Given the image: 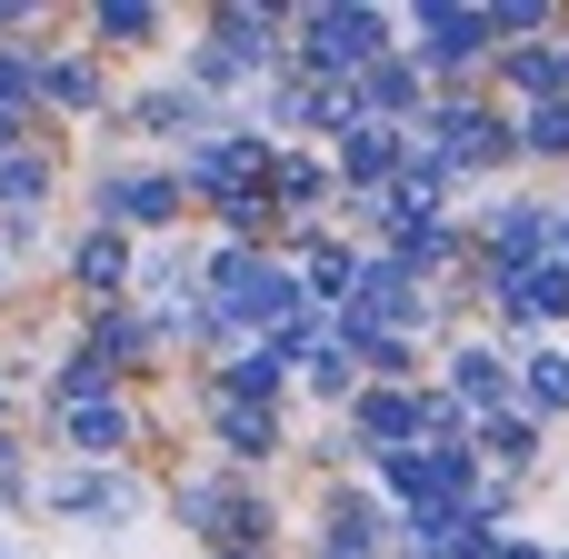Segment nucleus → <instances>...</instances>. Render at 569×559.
<instances>
[{
	"label": "nucleus",
	"mask_w": 569,
	"mask_h": 559,
	"mask_svg": "<svg viewBox=\"0 0 569 559\" xmlns=\"http://www.w3.org/2000/svg\"><path fill=\"white\" fill-rule=\"evenodd\" d=\"M120 120H130L140 140H210V130H220V120H210V100H200V90H180V80L140 90V100H130Z\"/></svg>",
	"instance_id": "obj_13"
},
{
	"label": "nucleus",
	"mask_w": 569,
	"mask_h": 559,
	"mask_svg": "<svg viewBox=\"0 0 569 559\" xmlns=\"http://www.w3.org/2000/svg\"><path fill=\"white\" fill-rule=\"evenodd\" d=\"M290 350L280 340H250V350H230L220 370H210V400H240V410H280V390H290Z\"/></svg>",
	"instance_id": "obj_10"
},
{
	"label": "nucleus",
	"mask_w": 569,
	"mask_h": 559,
	"mask_svg": "<svg viewBox=\"0 0 569 559\" xmlns=\"http://www.w3.org/2000/svg\"><path fill=\"white\" fill-rule=\"evenodd\" d=\"M470 460H480L490 480H530V470H540V420H530V410H490V420H470Z\"/></svg>",
	"instance_id": "obj_12"
},
{
	"label": "nucleus",
	"mask_w": 569,
	"mask_h": 559,
	"mask_svg": "<svg viewBox=\"0 0 569 559\" xmlns=\"http://www.w3.org/2000/svg\"><path fill=\"white\" fill-rule=\"evenodd\" d=\"M160 30H170V20H160L150 0H100V10H90V40H100V50H150Z\"/></svg>",
	"instance_id": "obj_18"
},
{
	"label": "nucleus",
	"mask_w": 569,
	"mask_h": 559,
	"mask_svg": "<svg viewBox=\"0 0 569 559\" xmlns=\"http://www.w3.org/2000/svg\"><path fill=\"white\" fill-rule=\"evenodd\" d=\"M330 200H340V180H330L320 150H280V160H270V210H290V220L310 230V210H330Z\"/></svg>",
	"instance_id": "obj_16"
},
{
	"label": "nucleus",
	"mask_w": 569,
	"mask_h": 559,
	"mask_svg": "<svg viewBox=\"0 0 569 559\" xmlns=\"http://www.w3.org/2000/svg\"><path fill=\"white\" fill-rule=\"evenodd\" d=\"M390 530H400V510H390L380 490H360V480H330V490H320V550L330 559H380Z\"/></svg>",
	"instance_id": "obj_6"
},
{
	"label": "nucleus",
	"mask_w": 569,
	"mask_h": 559,
	"mask_svg": "<svg viewBox=\"0 0 569 559\" xmlns=\"http://www.w3.org/2000/svg\"><path fill=\"white\" fill-rule=\"evenodd\" d=\"M410 60H420L430 100H440V90H480V70L500 60L490 10H470V0H420V10H410Z\"/></svg>",
	"instance_id": "obj_2"
},
{
	"label": "nucleus",
	"mask_w": 569,
	"mask_h": 559,
	"mask_svg": "<svg viewBox=\"0 0 569 559\" xmlns=\"http://www.w3.org/2000/svg\"><path fill=\"white\" fill-rule=\"evenodd\" d=\"M40 200H50V150H10V160H0V210L30 220Z\"/></svg>",
	"instance_id": "obj_20"
},
{
	"label": "nucleus",
	"mask_w": 569,
	"mask_h": 559,
	"mask_svg": "<svg viewBox=\"0 0 569 559\" xmlns=\"http://www.w3.org/2000/svg\"><path fill=\"white\" fill-rule=\"evenodd\" d=\"M400 160H410V130H380V120H350V130L330 140V180H340V200H380V190L400 180Z\"/></svg>",
	"instance_id": "obj_7"
},
{
	"label": "nucleus",
	"mask_w": 569,
	"mask_h": 559,
	"mask_svg": "<svg viewBox=\"0 0 569 559\" xmlns=\"http://www.w3.org/2000/svg\"><path fill=\"white\" fill-rule=\"evenodd\" d=\"M10 150H20V110H0V160H10Z\"/></svg>",
	"instance_id": "obj_23"
},
{
	"label": "nucleus",
	"mask_w": 569,
	"mask_h": 559,
	"mask_svg": "<svg viewBox=\"0 0 569 559\" xmlns=\"http://www.w3.org/2000/svg\"><path fill=\"white\" fill-rule=\"evenodd\" d=\"M400 50V20L390 10H370V0H330V10H290V70L300 80H330V90H350L370 60H390Z\"/></svg>",
	"instance_id": "obj_1"
},
{
	"label": "nucleus",
	"mask_w": 569,
	"mask_h": 559,
	"mask_svg": "<svg viewBox=\"0 0 569 559\" xmlns=\"http://www.w3.org/2000/svg\"><path fill=\"white\" fill-rule=\"evenodd\" d=\"M520 410L550 430V420H569V350H530L520 360Z\"/></svg>",
	"instance_id": "obj_17"
},
{
	"label": "nucleus",
	"mask_w": 569,
	"mask_h": 559,
	"mask_svg": "<svg viewBox=\"0 0 569 559\" xmlns=\"http://www.w3.org/2000/svg\"><path fill=\"white\" fill-rule=\"evenodd\" d=\"M470 420H490V410H520V360L500 350V340H460L450 350V380H440Z\"/></svg>",
	"instance_id": "obj_8"
},
{
	"label": "nucleus",
	"mask_w": 569,
	"mask_h": 559,
	"mask_svg": "<svg viewBox=\"0 0 569 559\" xmlns=\"http://www.w3.org/2000/svg\"><path fill=\"white\" fill-rule=\"evenodd\" d=\"M310 559H330V550H310Z\"/></svg>",
	"instance_id": "obj_25"
},
{
	"label": "nucleus",
	"mask_w": 569,
	"mask_h": 559,
	"mask_svg": "<svg viewBox=\"0 0 569 559\" xmlns=\"http://www.w3.org/2000/svg\"><path fill=\"white\" fill-rule=\"evenodd\" d=\"M40 100V60L30 50H0V110H30Z\"/></svg>",
	"instance_id": "obj_22"
},
{
	"label": "nucleus",
	"mask_w": 569,
	"mask_h": 559,
	"mask_svg": "<svg viewBox=\"0 0 569 559\" xmlns=\"http://www.w3.org/2000/svg\"><path fill=\"white\" fill-rule=\"evenodd\" d=\"M130 270H140V250H130L120 230H90V240L70 250V280L90 290V310H120V300H130Z\"/></svg>",
	"instance_id": "obj_15"
},
{
	"label": "nucleus",
	"mask_w": 569,
	"mask_h": 559,
	"mask_svg": "<svg viewBox=\"0 0 569 559\" xmlns=\"http://www.w3.org/2000/svg\"><path fill=\"white\" fill-rule=\"evenodd\" d=\"M10 30H20V10H0V40H10Z\"/></svg>",
	"instance_id": "obj_24"
},
{
	"label": "nucleus",
	"mask_w": 569,
	"mask_h": 559,
	"mask_svg": "<svg viewBox=\"0 0 569 559\" xmlns=\"http://www.w3.org/2000/svg\"><path fill=\"white\" fill-rule=\"evenodd\" d=\"M170 510H180V530L190 540H210V550H250V559H270V500L240 480V470H190L180 490H170Z\"/></svg>",
	"instance_id": "obj_3"
},
{
	"label": "nucleus",
	"mask_w": 569,
	"mask_h": 559,
	"mask_svg": "<svg viewBox=\"0 0 569 559\" xmlns=\"http://www.w3.org/2000/svg\"><path fill=\"white\" fill-rule=\"evenodd\" d=\"M60 440L80 450V470H120V450H130V400L110 390V400H80V410H60Z\"/></svg>",
	"instance_id": "obj_14"
},
{
	"label": "nucleus",
	"mask_w": 569,
	"mask_h": 559,
	"mask_svg": "<svg viewBox=\"0 0 569 559\" xmlns=\"http://www.w3.org/2000/svg\"><path fill=\"white\" fill-rule=\"evenodd\" d=\"M40 100L50 110H100V60H80V50L70 60H40Z\"/></svg>",
	"instance_id": "obj_19"
},
{
	"label": "nucleus",
	"mask_w": 569,
	"mask_h": 559,
	"mask_svg": "<svg viewBox=\"0 0 569 559\" xmlns=\"http://www.w3.org/2000/svg\"><path fill=\"white\" fill-rule=\"evenodd\" d=\"M340 320H350V330H390V340H420V330L440 320V290H430L420 270H400L390 250H370L360 280H350V300H340Z\"/></svg>",
	"instance_id": "obj_4"
},
{
	"label": "nucleus",
	"mask_w": 569,
	"mask_h": 559,
	"mask_svg": "<svg viewBox=\"0 0 569 559\" xmlns=\"http://www.w3.org/2000/svg\"><path fill=\"white\" fill-rule=\"evenodd\" d=\"M210 440H220V460L250 480V470H270L280 450H290V430H280V410H240V400H210Z\"/></svg>",
	"instance_id": "obj_11"
},
{
	"label": "nucleus",
	"mask_w": 569,
	"mask_h": 559,
	"mask_svg": "<svg viewBox=\"0 0 569 559\" xmlns=\"http://www.w3.org/2000/svg\"><path fill=\"white\" fill-rule=\"evenodd\" d=\"M40 500H50L60 520H90V530H130V520H140V480H130V470H60Z\"/></svg>",
	"instance_id": "obj_9"
},
{
	"label": "nucleus",
	"mask_w": 569,
	"mask_h": 559,
	"mask_svg": "<svg viewBox=\"0 0 569 559\" xmlns=\"http://www.w3.org/2000/svg\"><path fill=\"white\" fill-rule=\"evenodd\" d=\"M510 130H520V160H569V100L510 110Z\"/></svg>",
	"instance_id": "obj_21"
},
{
	"label": "nucleus",
	"mask_w": 569,
	"mask_h": 559,
	"mask_svg": "<svg viewBox=\"0 0 569 559\" xmlns=\"http://www.w3.org/2000/svg\"><path fill=\"white\" fill-rule=\"evenodd\" d=\"M100 230H120V240H170V220L190 210V190H180V170H100Z\"/></svg>",
	"instance_id": "obj_5"
}]
</instances>
